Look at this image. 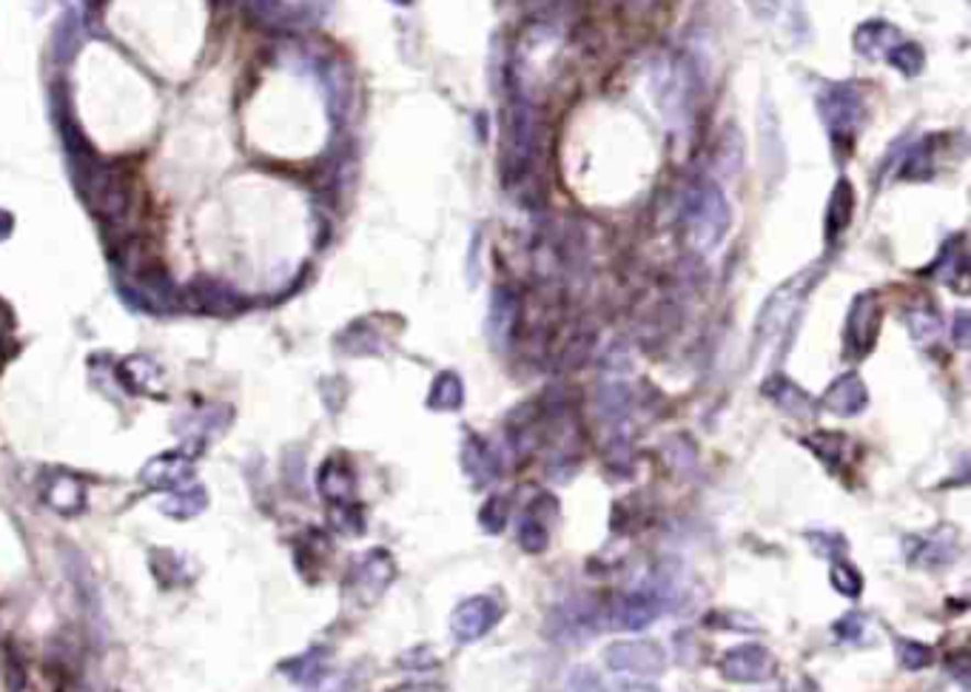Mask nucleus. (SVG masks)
Here are the masks:
<instances>
[{
    "instance_id": "nucleus-1",
    "label": "nucleus",
    "mask_w": 971,
    "mask_h": 692,
    "mask_svg": "<svg viewBox=\"0 0 971 692\" xmlns=\"http://www.w3.org/2000/svg\"><path fill=\"white\" fill-rule=\"evenodd\" d=\"M684 223L687 234L699 252H715L733 223L727 194L713 180L695 182L684 197Z\"/></svg>"
},
{
    "instance_id": "nucleus-12",
    "label": "nucleus",
    "mask_w": 971,
    "mask_h": 692,
    "mask_svg": "<svg viewBox=\"0 0 971 692\" xmlns=\"http://www.w3.org/2000/svg\"><path fill=\"white\" fill-rule=\"evenodd\" d=\"M393 579V561L384 550H373L368 556H362V561L357 565V573H354V584H357L359 595L365 602H371L382 593Z\"/></svg>"
},
{
    "instance_id": "nucleus-31",
    "label": "nucleus",
    "mask_w": 971,
    "mask_h": 692,
    "mask_svg": "<svg viewBox=\"0 0 971 692\" xmlns=\"http://www.w3.org/2000/svg\"><path fill=\"white\" fill-rule=\"evenodd\" d=\"M565 692H607V687L601 684V679L588 667H579L567 676Z\"/></svg>"
},
{
    "instance_id": "nucleus-32",
    "label": "nucleus",
    "mask_w": 971,
    "mask_h": 692,
    "mask_svg": "<svg viewBox=\"0 0 971 692\" xmlns=\"http://www.w3.org/2000/svg\"><path fill=\"white\" fill-rule=\"evenodd\" d=\"M901 661L906 670H920L931 661V652L926 644H917V641H901Z\"/></svg>"
},
{
    "instance_id": "nucleus-17",
    "label": "nucleus",
    "mask_w": 971,
    "mask_h": 692,
    "mask_svg": "<svg viewBox=\"0 0 971 692\" xmlns=\"http://www.w3.org/2000/svg\"><path fill=\"white\" fill-rule=\"evenodd\" d=\"M763 393H769V399H772L778 408H783L786 413H792L795 420H806V416H812V411H815V408H812V399L806 397L795 382H790V379L783 377L769 379Z\"/></svg>"
},
{
    "instance_id": "nucleus-34",
    "label": "nucleus",
    "mask_w": 971,
    "mask_h": 692,
    "mask_svg": "<svg viewBox=\"0 0 971 692\" xmlns=\"http://www.w3.org/2000/svg\"><path fill=\"white\" fill-rule=\"evenodd\" d=\"M749 3H752L755 14L763 18V21H772L778 14V7H781V0H749Z\"/></svg>"
},
{
    "instance_id": "nucleus-30",
    "label": "nucleus",
    "mask_w": 971,
    "mask_h": 692,
    "mask_svg": "<svg viewBox=\"0 0 971 692\" xmlns=\"http://www.w3.org/2000/svg\"><path fill=\"white\" fill-rule=\"evenodd\" d=\"M931 160H935V152H931V146L920 143V146L908 152L906 166L901 168V175L908 177V180H926V177L931 175Z\"/></svg>"
},
{
    "instance_id": "nucleus-21",
    "label": "nucleus",
    "mask_w": 971,
    "mask_h": 692,
    "mask_svg": "<svg viewBox=\"0 0 971 692\" xmlns=\"http://www.w3.org/2000/svg\"><path fill=\"white\" fill-rule=\"evenodd\" d=\"M513 322H516V297L499 288L493 294V302H490V336L496 343H504L511 336Z\"/></svg>"
},
{
    "instance_id": "nucleus-27",
    "label": "nucleus",
    "mask_w": 971,
    "mask_h": 692,
    "mask_svg": "<svg viewBox=\"0 0 971 692\" xmlns=\"http://www.w3.org/2000/svg\"><path fill=\"white\" fill-rule=\"evenodd\" d=\"M886 60L892 66H895L897 71H903V75H908V77L920 75L923 66H926V55H923L920 46H917V43H912V41H901V43H897L895 49H892L886 55Z\"/></svg>"
},
{
    "instance_id": "nucleus-4",
    "label": "nucleus",
    "mask_w": 971,
    "mask_h": 692,
    "mask_svg": "<svg viewBox=\"0 0 971 692\" xmlns=\"http://www.w3.org/2000/svg\"><path fill=\"white\" fill-rule=\"evenodd\" d=\"M818 109L832 137L844 141V137H852L860 118L867 112V91L858 83L829 86L818 98Z\"/></svg>"
},
{
    "instance_id": "nucleus-19",
    "label": "nucleus",
    "mask_w": 971,
    "mask_h": 692,
    "mask_svg": "<svg viewBox=\"0 0 971 692\" xmlns=\"http://www.w3.org/2000/svg\"><path fill=\"white\" fill-rule=\"evenodd\" d=\"M855 214V191L849 186V180H840L832 191L829 209H826V237H838L840 231L849 225Z\"/></svg>"
},
{
    "instance_id": "nucleus-36",
    "label": "nucleus",
    "mask_w": 971,
    "mask_h": 692,
    "mask_svg": "<svg viewBox=\"0 0 971 692\" xmlns=\"http://www.w3.org/2000/svg\"><path fill=\"white\" fill-rule=\"evenodd\" d=\"M397 692H442L439 687H434V684H408V687H402V690H397Z\"/></svg>"
},
{
    "instance_id": "nucleus-14",
    "label": "nucleus",
    "mask_w": 971,
    "mask_h": 692,
    "mask_svg": "<svg viewBox=\"0 0 971 692\" xmlns=\"http://www.w3.org/2000/svg\"><path fill=\"white\" fill-rule=\"evenodd\" d=\"M901 32L886 21H869L855 32V49L869 60H881L901 43Z\"/></svg>"
},
{
    "instance_id": "nucleus-15",
    "label": "nucleus",
    "mask_w": 971,
    "mask_h": 692,
    "mask_svg": "<svg viewBox=\"0 0 971 692\" xmlns=\"http://www.w3.org/2000/svg\"><path fill=\"white\" fill-rule=\"evenodd\" d=\"M191 476L189 459L180 454H166L160 459L148 461L143 470V482L154 490H180Z\"/></svg>"
},
{
    "instance_id": "nucleus-10",
    "label": "nucleus",
    "mask_w": 971,
    "mask_h": 692,
    "mask_svg": "<svg viewBox=\"0 0 971 692\" xmlns=\"http://www.w3.org/2000/svg\"><path fill=\"white\" fill-rule=\"evenodd\" d=\"M499 622V604L488 595H473L468 602H461L450 615V633L459 641H476L482 638L493 624Z\"/></svg>"
},
{
    "instance_id": "nucleus-11",
    "label": "nucleus",
    "mask_w": 971,
    "mask_h": 692,
    "mask_svg": "<svg viewBox=\"0 0 971 692\" xmlns=\"http://www.w3.org/2000/svg\"><path fill=\"white\" fill-rule=\"evenodd\" d=\"M661 615V599L652 593H629L622 595L618 602L613 604V624L615 629H644L650 622H656Z\"/></svg>"
},
{
    "instance_id": "nucleus-37",
    "label": "nucleus",
    "mask_w": 971,
    "mask_h": 692,
    "mask_svg": "<svg viewBox=\"0 0 971 692\" xmlns=\"http://www.w3.org/2000/svg\"><path fill=\"white\" fill-rule=\"evenodd\" d=\"M627 692H658L656 687H647V684H638V687H629Z\"/></svg>"
},
{
    "instance_id": "nucleus-8",
    "label": "nucleus",
    "mask_w": 971,
    "mask_h": 692,
    "mask_svg": "<svg viewBox=\"0 0 971 692\" xmlns=\"http://www.w3.org/2000/svg\"><path fill=\"white\" fill-rule=\"evenodd\" d=\"M806 282H810V274H801V277H795L792 282L781 286L775 294L769 297V302L761 311V320H758V339H761V343L763 339L772 343V339L786 328V322H790V316L795 314L797 302L804 297Z\"/></svg>"
},
{
    "instance_id": "nucleus-26",
    "label": "nucleus",
    "mask_w": 971,
    "mask_h": 692,
    "mask_svg": "<svg viewBox=\"0 0 971 692\" xmlns=\"http://www.w3.org/2000/svg\"><path fill=\"white\" fill-rule=\"evenodd\" d=\"M906 322H908V331L915 334L917 343H935L937 336H940V331H944V322H940V316H937L935 311L926 305L912 308L906 316Z\"/></svg>"
},
{
    "instance_id": "nucleus-7",
    "label": "nucleus",
    "mask_w": 971,
    "mask_h": 692,
    "mask_svg": "<svg viewBox=\"0 0 971 692\" xmlns=\"http://www.w3.org/2000/svg\"><path fill=\"white\" fill-rule=\"evenodd\" d=\"M881 331V305L874 294H860L852 302L849 320H846V354L849 357H867Z\"/></svg>"
},
{
    "instance_id": "nucleus-2",
    "label": "nucleus",
    "mask_w": 971,
    "mask_h": 692,
    "mask_svg": "<svg viewBox=\"0 0 971 692\" xmlns=\"http://www.w3.org/2000/svg\"><path fill=\"white\" fill-rule=\"evenodd\" d=\"M652 98L658 109L670 120V126L681 129L692 118V77L684 60L661 57L650 69Z\"/></svg>"
},
{
    "instance_id": "nucleus-20",
    "label": "nucleus",
    "mask_w": 971,
    "mask_h": 692,
    "mask_svg": "<svg viewBox=\"0 0 971 692\" xmlns=\"http://www.w3.org/2000/svg\"><path fill=\"white\" fill-rule=\"evenodd\" d=\"M46 502H49L57 513L69 516V513H77L86 504V490L80 488V482L71 479V476H57L55 482L49 484V490H46Z\"/></svg>"
},
{
    "instance_id": "nucleus-6",
    "label": "nucleus",
    "mask_w": 971,
    "mask_h": 692,
    "mask_svg": "<svg viewBox=\"0 0 971 692\" xmlns=\"http://www.w3.org/2000/svg\"><path fill=\"white\" fill-rule=\"evenodd\" d=\"M607 667L618 676L647 679V676H661L665 672L667 656L652 641H624L613 644L607 650Z\"/></svg>"
},
{
    "instance_id": "nucleus-5",
    "label": "nucleus",
    "mask_w": 971,
    "mask_h": 692,
    "mask_svg": "<svg viewBox=\"0 0 971 692\" xmlns=\"http://www.w3.org/2000/svg\"><path fill=\"white\" fill-rule=\"evenodd\" d=\"M91 205H94L103 223L114 225V228L126 225L129 214H132L134 194L132 186L118 168L98 166L91 171Z\"/></svg>"
},
{
    "instance_id": "nucleus-22",
    "label": "nucleus",
    "mask_w": 971,
    "mask_h": 692,
    "mask_svg": "<svg viewBox=\"0 0 971 692\" xmlns=\"http://www.w3.org/2000/svg\"><path fill=\"white\" fill-rule=\"evenodd\" d=\"M963 239L955 237L951 243H946L944 254H940V263L935 266V271H940V280L949 282V286L966 288V277H969V266H966V252L960 248Z\"/></svg>"
},
{
    "instance_id": "nucleus-25",
    "label": "nucleus",
    "mask_w": 971,
    "mask_h": 692,
    "mask_svg": "<svg viewBox=\"0 0 971 692\" xmlns=\"http://www.w3.org/2000/svg\"><path fill=\"white\" fill-rule=\"evenodd\" d=\"M320 490L325 493V499L343 504L345 499L350 496V490H354V476H350V470L343 468V465L328 461L320 473Z\"/></svg>"
},
{
    "instance_id": "nucleus-18",
    "label": "nucleus",
    "mask_w": 971,
    "mask_h": 692,
    "mask_svg": "<svg viewBox=\"0 0 971 692\" xmlns=\"http://www.w3.org/2000/svg\"><path fill=\"white\" fill-rule=\"evenodd\" d=\"M189 305L197 311H214V314H225V311H234L237 308V297L228 288L217 286V282L200 280L189 288Z\"/></svg>"
},
{
    "instance_id": "nucleus-33",
    "label": "nucleus",
    "mask_w": 971,
    "mask_h": 692,
    "mask_svg": "<svg viewBox=\"0 0 971 692\" xmlns=\"http://www.w3.org/2000/svg\"><path fill=\"white\" fill-rule=\"evenodd\" d=\"M832 584L840 590L844 595H858L860 593V576L855 573L849 565H835L832 567Z\"/></svg>"
},
{
    "instance_id": "nucleus-9",
    "label": "nucleus",
    "mask_w": 971,
    "mask_h": 692,
    "mask_svg": "<svg viewBox=\"0 0 971 692\" xmlns=\"http://www.w3.org/2000/svg\"><path fill=\"white\" fill-rule=\"evenodd\" d=\"M718 670L724 679L735 681V684H758V681H767L775 672V658L758 644H749V647L729 650L718 661Z\"/></svg>"
},
{
    "instance_id": "nucleus-38",
    "label": "nucleus",
    "mask_w": 971,
    "mask_h": 692,
    "mask_svg": "<svg viewBox=\"0 0 971 692\" xmlns=\"http://www.w3.org/2000/svg\"><path fill=\"white\" fill-rule=\"evenodd\" d=\"M393 3H411V0H393Z\"/></svg>"
},
{
    "instance_id": "nucleus-28",
    "label": "nucleus",
    "mask_w": 971,
    "mask_h": 692,
    "mask_svg": "<svg viewBox=\"0 0 971 692\" xmlns=\"http://www.w3.org/2000/svg\"><path fill=\"white\" fill-rule=\"evenodd\" d=\"M205 504H209V499H205V493H203V488H180V490H175V496L168 499L166 502V513H171V516H197V513H203V507Z\"/></svg>"
},
{
    "instance_id": "nucleus-35",
    "label": "nucleus",
    "mask_w": 971,
    "mask_h": 692,
    "mask_svg": "<svg viewBox=\"0 0 971 692\" xmlns=\"http://www.w3.org/2000/svg\"><path fill=\"white\" fill-rule=\"evenodd\" d=\"M969 316L966 314H958V322H955V339H958V345L960 348H966V345H969Z\"/></svg>"
},
{
    "instance_id": "nucleus-13",
    "label": "nucleus",
    "mask_w": 971,
    "mask_h": 692,
    "mask_svg": "<svg viewBox=\"0 0 971 692\" xmlns=\"http://www.w3.org/2000/svg\"><path fill=\"white\" fill-rule=\"evenodd\" d=\"M824 408L838 416H855L867 408V384L858 373H844L824 393Z\"/></svg>"
},
{
    "instance_id": "nucleus-29",
    "label": "nucleus",
    "mask_w": 971,
    "mask_h": 692,
    "mask_svg": "<svg viewBox=\"0 0 971 692\" xmlns=\"http://www.w3.org/2000/svg\"><path fill=\"white\" fill-rule=\"evenodd\" d=\"M468 470L476 479H493L496 476V456L493 450L484 448V442L473 439L468 442Z\"/></svg>"
},
{
    "instance_id": "nucleus-16",
    "label": "nucleus",
    "mask_w": 971,
    "mask_h": 692,
    "mask_svg": "<svg viewBox=\"0 0 971 692\" xmlns=\"http://www.w3.org/2000/svg\"><path fill=\"white\" fill-rule=\"evenodd\" d=\"M553 518H556V511H550L545 516V511H542V499L527 507V513H524L522 522H518V542H522L524 550L527 553L545 550L547 536H550Z\"/></svg>"
},
{
    "instance_id": "nucleus-24",
    "label": "nucleus",
    "mask_w": 971,
    "mask_h": 692,
    "mask_svg": "<svg viewBox=\"0 0 971 692\" xmlns=\"http://www.w3.org/2000/svg\"><path fill=\"white\" fill-rule=\"evenodd\" d=\"M461 399H465L461 379L456 373H439L434 388H431L427 405L434 408V411H459Z\"/></svg>"
},
{
    "instance_id": "nucleus-3",
    "label": "nucleus",
    "mask_w": 971,
    "mask_h": 692,
    "mask_svg": "<svg viewBox=\"0 0 971 692\" xmlns=\"http://www.w3.org/2000/svg\"><path fill=\"white\" fill-rule=\"evenodd\" d=\"M533 148H536V118L531 100L513 94L507 114H504V171L511 180H522L531 168Z\"/></svg>"
},
{
    "instance_id": "nucleus-23",
    "label": "nucleus",
    "mask_w": 971,
    "mask_h": 692,
    "mask_svg": "<svg viewBox=\"0 0 971 692\" xmlns=\"http://www.w3.org/2000/svg\"><path fill=\"white\" fill-rule=\"evenodd\" d=\"M120 379L132 388V391L141 393H157V382H160V371L154 368V362L143 357H132L120 365Z\"/></svg>"
}]
</instances>
